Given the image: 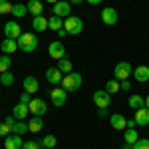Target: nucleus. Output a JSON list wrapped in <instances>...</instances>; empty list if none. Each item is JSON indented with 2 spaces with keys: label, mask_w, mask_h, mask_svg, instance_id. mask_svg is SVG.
Segmentation results:
<instances>
[{
  "label": "nucleus",
  "mask_w": 149,
  "mask_h": 149,
  "mask_svg": "<svg viewBox=\"0 0 149 149\" xmlns=\"http://www.w3.org/2000/svg\"><path fill=\"white\" fill-rule=\"evenodd\" d=\"M16 42H18V50H22L24 54H32L38 48V38L34 32H22V36Z\"/></svg>",
  "instance_id": "f257e3e1"
},
{
  "label": "nucleus",
  "mask_w": 149,
  "mask_h": 149,
  "mask_svg": "<svg viewBox=\"0 0 149 149\" xmlns=\"http://www.w3.org/2000/svg\"><path fill=\"white\" fill-rule=\"evenodd\" d=\"M81 81H84L81 74H78V72H70V74L64 76V80H62V88H64L66 92H76V90L81 88Z\"/></svg>",
  "instance_id": "f03ea898"
},
{
  "label": "nucleus",
  "mask_w": 149,
  "mask_h": 149,
  "mask_svg": "<svg viewBox=\"0 0 149 149\" xmlns=\"http://www.w3.org/2000/svg\"><path fill=\"white\" fill-rule=\"evenodd\" d=\"M64 28H66L68 36H78L84 30V20H81L80 16H68L64 20Z\"/></svg>",
  "instance_id": "7ed1b4c3"
},
{
  "label": "nucleus",
  "mask_w": 149,
  "mask_h": 149,
  "mask_svg": "<svg viewBox=\"0 0 149 149\" xmlns=\"http://www.w3.org/2000/svg\"><path fill=\"white\" fill-rule=\"evenodd\" d=\"M50 100H52V103H54V107H62V105H66L68 92H66L64 88H58V86H54V88L50 90Z\"/></svg>",
  "instance_id": "20e7f679"
},
{
  "label": "nucleus",
  "mask_w": 149,
  "mask_h": 149,
  "mask_svg": "<svg viewBox=\"0 0 149 149\" xmlns=\"http://www.w3.org/2000/svg\"><path fill=\"white\" fill-rule=\"evenodd\" d=\"M2 30H4V38L18 40V38L22 36V26L16 22V20H10V22H6L4 26H2Z\"/></svg>",
  "instance_id": "39448f33"
},
{
  "label": "nucleus",
  "mask_w": 149,
  "mask_h": 149,
  "mask_svg": "<svg viewBox=\"0 0 149 149\" xmlns=\"http://www.w3.org/2000/svg\"><path fill=\"white\" fill-rule=\"evenodd\" d=\"M48 54H50V58H54V60H62V58H66V46L62 44V40H54V42H50V44H48Z\"/></svg>",
  "instance_id": "423d86ee"
},
{
  "label": "nucleus",
  "mask_w": 149,
  "mask_h": 149,
  "mask_svg": "<svg viewBox=\"0 0 149 149\" xmlns=\"http://www.w3.org/2000/svg\"><path fill=\"white\" fill-rule=\"evenodd\" d=\"M131 64L129 62H117V66H115V70H113V76H115V80H119V81H123V80H127L129 76H131Z\"/></svg>",
  "instance_id": "0eeeda50"
},
{
  "label": "nucleus",
  "mask_w": 149,
  "mask_h": 149,
  "mask_svg": "<svg viewBox=\"0 0 149 149\" xmlns=\"http://www.w3.org/2000/svg\"><path fill=\"white\" fill-rule=\"evenodd\" d=\"M28 109H30V113L32 115H42L48 111V103L44 100H40V97H32V102L28 103Z\"/></svg>",
  "instance_id": "6e6552de"
},
{
  "label": "nucleus",
  "mask_w": 149,
  "mask_h": 149,
  "mask_svg": "<svg viewBox=\"0 0 149 149\" xmlns=\"http://www.w3.org/2000/svg\"><path fill=\"white\" fill-rule=\"evenodd\" d=\"M52 12H54V16L68 18V16H72V14H70V12H72V4H70L68 0H60V2H56V4L52 6Z\"/></svg>",
  "instance_id": "1a4fd4ad"
},
{
  "label": "nucleus",
  "mask_w": 149,
  "mask_h": 149,
  "mask_svg": "<svg viewBox=\"0 0 149 149\" xmlns=\"http://www.w3.org/2000/svg\"><path fill=\"white\" fill-rule=\"evenodd\" d=\"M93 103H95V107H109V103H111V93H107L105 90L93 92Z\"/></svg>",
  "instance_id": "9d476101"
},
{
  "label": "nucleus",
  "mask_w": 149,
  "mask_h": 149,
  "mask_svg": "<svg viewBox=\"0 0 149 149\" xmlns=\"http://www.w3.org/2000/svg\"><path fill=\"white\" fill-rule=\"evenodd\" d=\"M102 22L105 24V26H115V24H117V10L111 8V6L103 8L102 10Z\"/></svg>",
  "instance_id": "9b49d317"
},
{
  "label": "nucleus",
  "mask_w": 149,
  "mask_h": 149,
  "mask_svg": "<svg viewBox=\"0 0 149 149\" xmlns=\"http://www.w3.org/2000/svg\"><path fill=\"white\" fill-rule=\"evenodd\" d=\"M109 125L113 127V129H117V131H125V129H127V119H125V115H121V113H111V115H109Z\"/></svg>",
  "instance_id": "f8f14e48"
},
{
  "label": "nucleus",
  "mask_w": 149,
  "mask_h": 149,
  "mask_svg": "<svg viewBox=\"0 0 149 149\" xmlns=\"http://www.w3.org/2000/svg\"><path fill=\"white\" fill-rule=\"evenodd\" d=\"M24 141L22 135H16V133H10L4 137V149H22Z\"/></svg>",
  "instance_id": "ddd939ff"
},
{
  "label": "nucleus",
  "mask_w": 149,
  "mask_h": 149,
  "mask_svg": "<svg viewBox=\"0 0 149 149\" xmlns=\"http://www.w3.org/2000/svg\"><path fill=\"white\" fill-rule=\"evenodd\" d=\"M46 80L52 84V86H58V84H62V80H64V74L56 68H48L46 70Z\"/></svg>",
  "instance_id": "4468645a"
},
{
  "label": "nucleus",
  "mask_w": 149,
  "mask_h": 149,
  "mask_svg": "<svg viewBox=\"0 0 149 149\" xmlns=\"http://www.w3.org/2000/svg\"><path fill=\"white\" fill-rule=\"evenodd\" d=\"M22 88H24V92H28V93H36L40 90V81L36 80L34 76H26L22 81Z\"/></svg>",
  "instance_id": "2eb2a0df"
},
{
  "label": "nucleus",
  "mask_w": 149,
  "mask_h": 149,
  "mask_svg": "<svg viewBox=\"0 0 149 149\" xmlns=\"http://www.w3.org/2000/svg\"><path fill=\"white\" fill-rule=\"evenodd\" d=\"M28 113H30V109H28V105H26V103L18 102L14 107H12V115H14L18 121H24V119L28 117Z\"/></svg>",
  "instance_id": "dca6fc26"
},
{
  "label": "nucleus",
  "mask_w": 149,
  "mask_h": 149,
  "mask_svg": "<svg viewBox=\"0 0 149 149\" xmlns=\"http://www.w3.org/2000/svg\"><path fill=\"white\" fill-rule=\"evenodd\" d=\"M133 78H135V81H139V84L149 81V66H137V68L133 70Z\"/></svg>",
  "instance_id": "f3484780"
},
{
  "label": "nucleus",
  "mask_w": 149,
  "mask_h": 149,
  "mask_svg": "<svg viewBox=\"0 0 149 149\" xmlns=\"http://www.w3.org/2000/svg\"><path fill=\"white\" fill-rule=\"evenodd\" d=\"M135 123L137 125H149V109L147 107H141V109H135V115H133Z\"/></svg>",
  "instance_id": "a211bd4d"
},
{
  "label": "nucleus",
  "mask_w": 149,
  "mask_h": 149,
  "mask_svg": "<svg viewBox=\"0 0 149 149\" xmlns=\"http://www.w3.org/2000/svg\"><path fill=\"white\" fill-rule=\"evenodd\" d=\"M0 50H2V54H14L16 50H18V42L16 40H12V38H4L2 40V44H0Z\"/></svg>",
  "instance_id": "6ab92c4d"
},
{
  "label": "nucleus",
  "mask_w": 149,
  "mask_h": 149,
  "mask_svg": "<svg viewBox=\"0 0 149 149\" xmlns=\"http://www.w3.org/2000/svg\"><path fill=\"white\" fill-rule=\"evenodd\" d=\"M32 28H34L36 32H46L48 30V18L44 16V14L34 16V18H32Z\"/></svg>",
  "instance_id": "aec40b11"
},
{
  "label": "nucleus",
  "mask_w": 149,
  "mask_h": 149,
  "mask_svg": "<svg viewBox=\"0 0 149 149\" xmlns=\"http://www.w3.org/2000/svg\"><path fill=\"white\" fill-rule=\"evenodd\" d=\"M28 14H32V16H40L42 12H44V4H42V0H28Z\"/></svg>",
  "instance_id": "412c9836"
},
{
  "label": "nucleus",
  "mask_w": 149,
  "mask_h": 149,
  "mask_svg": "<svg viewBox=\"0 0 149 149\" xmlns=\"http://www.w3.org/2000/svg\"><path fill=\"white\" fill-rule=\"evenodd\" d=\"M28 129H30V133H40V131L44 129L42 117H40V115H32V119L28 121Z\"/></svg>",
  "instance_id": "4be33fe9"
},
{
  "label": "nucleus",
  "mask_w": 149,
  "mask_h": 149,
  "mask_svg": "<svg viewBox=\"0 0 149 149\" xmlns=\"http://www.w3.org/2000/svg\"><path fill=\"white\" fill-rule=\"evenodd\" d=\"M127 103H129L131 109H141V107H145V97L139 95V93H133V95H129Z\"/></svg>",
  "instance_id": "5701e85b"
},
{
  "label": "nucleus",
  "mask_w": 149,
  "mask_h": 149,
  "mask_svg": "<svg viewBox=\"0 0 149 149\" xmlns=\"http://www.w3.org/2000/svg\"><path fill=\"white\" fill-rule=\"evenodd\" d=\"M137 139H139V133H137L135 127H127L125 131H123V141H125V145H133Z\"/></svg>",
  "instance_id": "b1692460"
},
{
  "label": "nucleus",
  "mask_w": 149,
  "mask_h": 149,
  "mask_svg": "<svg viewBox=\"0 0 149 149\" xmlns=\"http://www.w3.org/2000/svg\"><path fill=\"white\" fill-rule=\"evenodd\" d=\"M64 28V20L60 18V16H50L48 18V30H54V32H58V30H62Z\"/></svg>",
  "instance_id": "393cba45"
},
{
  "label": "nucleus",
  "mask_w": 149,
  "mask_h": 149,
  "mask_svg": "<svg viewBox=\"0 0 149 149\" xmlns=\"http://www.w3.org/2000/svg\"><path fill=\"white\" fill-rule=\"evenodd\" d=\"M74 66H72V60L70 58H62V60H58V70L66 76V74H70V72H74Z\"/></svg>",
  "instance_id": "a878e982"
},
{
  "label": "nucleus",
  "mask_w": 149,
  "mask_h": 149,
  "mask_svg": "<svg viewBox=\"0 0 149 149\" xmlns=\"http://www.w3.org/2000/svg\"><path fill=\"white\" fill-rule=\"evenodd\" d=\"M105 92L107 93H117V92H121V84H119V80H107L105 81Z\"/></svg>",
  "instance_id": "bb28decb"
},
{
  "label": "nucleus",
  "mask_w": 149,
  "mask_h": 149,
  "mask_svg": "<svg viewBox=\"0 0 149 149\" xmlns=\"http://www.w3.org/2000/svg\"><path fill=\"white\" fill-rule=\"evenodd\" d=\"M30 129H28V123L26 121H18L16 119V123L12 125V133H16V135H24V133H28Z\"/></svg>",
  "instance_id": "cd10ccee"
},
{
  "label": "nucleus",
  "mask_w": 149,
  "mask_h": 149,
  "mask_svg": "<svg viewBox=\"0 0 149 149\" xmlns=\"http://www.w3.org/2000/svg\"><path fill=\"white\" fill-rule=\"evenodd\" d=\"M28 14V6L26 4H14V8H12V16L14 18H24Z\"/></svg>",
  "instance_id": "c85d7f7f"
},
{
  "label": "nucleus",
  "mask_w": 149,
  "mask_h": 149,
  "mask_svg": "<svg viewBox=\"0 0 149 149\" xmlns=\"http://www.w3.org/2000/svg\"><path fill=\"white\" fill-rule=\"evenodd\" d=\"M12 66V58L8 54H2L0 56V74H4V72H8Z\"/></svg>",
  "instance_id": "c756f323"
},
{
  "label": "nucleus",
  "mask_w": 149,
  "mask_h": 149,
  "mask_svg": "<svg viewBox=\"0 0 149 149\" xmlns=\"http://www.w3.org/2000/svg\"><path fill=\"white\" fill-rule=\"evenodd\" d=\"M56 143H58L56 135H46V137L40 141V145H42V147H48V149H54V147H56Z\"/></svg>",
  "instance_id": "7c9ffc66"
},
{
  "label": "nucleus",
  "mask_w": 149,
  "mask_h": 149,
  "mask_svg": "<svg viewBox=\"0 0 149 149\" xmlns=\"http://www.w3.org/2000/svg\"><path fill=\"white\" fill-rule=\"evenodd\" d=\"M0 84H2V86H12V84H14V74H12L10 70L4 72V74H0Z\"/></svg>",
  "instance_id": "2f4dec72"
},
{
  "label": "nucleus",
  "mask_w": 149,
  "mask_h": 149,
  "mask_svg": "<svg viewBox=\"0 0 149 149\" xmlns=\"http://www.w3.org/2000/svg\"><path fill=\"white\" fill-rule=\"evenodd\" d=\"M14 4H10L8 0H0V14H12Z\"/></svg>",
  "instance_id": "473e14b6"
},
{
  "label": "nucleus",
  "mask_w": 149,
  "mask_h": 149,
  "mask_svg": "<svg viewBox=\"0 0 149 149\" xmlns=\"http://www.w3.org/2000/svg\"><path fill=\"white\" fill-rule=\"evenodd\" d=\"M131 147L133 149H149V139H137Z\"/></svg>",
  "instance_id": "72a5a7b5"
},
{
  "label": "nucleus",
  "mask_w": 149,
  "mask_h": 149,
  "mask_svg": "<svg viewBox=\"0 0 149 149\" xmlns=\"http://www.w3.org/2000/svg\"><path fill=\"white\" fill-rule=\"evenodd\" d=\"M10 133H12V129L2 121V123H0V137H6V135H10Z\"/></svg>",
  "instance_id": "f704fd0d"
},
{
  "label": "nucleus",
  "mask_w": 149,
  "mask_h": 149,
  "mask_svg": "<svg viewBox=\"0 0 149 149\" xmlns=\"http://www.w3.org/2000/svg\"><path fill=\"white\" fill-rule=\"evenodd\" d=\"M22 149H40V143H36V141H32V139H28V141H24Z\"/></svg>",
  "instance_id": "c9c22d12"
},
{
  "label": "nucleus",
  "mask_w": 149,
  "mask_h": 149,
  "mask_svg": "<svg viewBox=\"0 0 149 149\" xmlns=\"http://www.w3.org/2000/svg\"><path fill=\"white\" fill-rule=\"evenodd\" d=\"M30 102H32V93H28V92L20 93V103H26V105H28Z\"/></svg>",
  "instance_id": "e433bc0d"
},
{
  "label": "nucleus",
  "mask_w": 149,
  "mask_h": 149,
  "mask_svg": "<svg viewBox=\"0 0 149 149\" xmlns=\"http://www.w3.org/2000/svg\"><path fill=\"white\" fill-rule=\"evenodd\" d=\"M121 84V90H125V92H129L131 90V84H129V80H123V81H119Z\"/></svg>",
  "instance_id": "4c0bfd02"
},
{
  "label": "nucleus",
  "mask_w": 149,
  "mask_h": 149,
  "mask_svg": "<svg viewBox=\"0 0 149 149\" xmlns=\"http://www.w3.org/2000/svg\"><path fill=\"white\" fill-rule=\"evenodd\" d=\"M97 115H100V117H107V107H97Z\"/></svg>",
  "instance_id": "58836bf2"
},
{
  "label": "nucleus",
  "mask_w": 149,
  "mask_h": 149,
  "mask_svg": "<svg viewBox=\"0 0 149 149\" xmlns=\"http://www.w3.org/2000/svg\"><path fill=\"white\" fill-rule=\"evenodd\" d=\"M56 34H58V38L62 40V38H66V36H68V32H66V28H62V30H58Z\"/></svg>",
  "instance_id": "ea45409f"
},
{
  "label": "nucleus",
  "mask_w": 149,
  "mask_h": 149,
  "mask_svg": "<svg viewBox=\"0 0 149 149\" xmlns=\"http://www.w3.org/2000/svg\"><path fill=\"white\" fill-rule=\"evenodd\" d=\"M88 4H92V6H95V4H102V0H86Z\"/></svg>",
  "instance_id": "a19ab883"
},
{
  "label": "nucleus",
  "mask_w": 149,
  "mask_h": 149,
  "mask_svg": "<svg viewBox=\"0 0 149 149\" xmlns=\"http://www.w3.org/2000/svg\"><path fill=\"white\" fill-rule=\"evenodd\" d=\"M137 123H135V119H127V127H135Z\"/></svg>",
  "instance_id": "79ce46f5"
},
{
  "label": "nucleus",
  "mask_w": 149,
  "mask_h": 149,
  "mask_svg": "<svg viewBox=\"0 0 149 149\" xmlns=\"http://www.w3.org/2000/svg\"><path fill=\"white\" fill-rule=\"evenodd\" d=\"M68 2L74 6V4H81V2H86V0H68Z\"/></svg>",
  "instance_id": "37998d69"
},
{
  "label": "nucleus",
  "mask_w": 149,
  "mask_h": 149,
  "mask_svg": "<svg viewBox=\"0 0 149 149\" xmlns=\"http://www.w3.org/2000/svg\"><path fill=\"white\" fill-rule=\"evenodd\" d=\"M145 107L149 109V93H147V97H145Z\"/></svg>",
  "instance_id": "c03bdc74"
},
{
  "label": "nucleus",
  "mask_w": 149,
  "mask_h": 149,
  "mask_svg": "<svg viewBox=\"0 0 149 149\" xmlns=\"http://www.w3.org/2000/svg\"><path fill=\"white\" fill-rule=\"evenodd\" d=\"M46 2H50V4H52V6H54V4H56V2H60V0H46Z\"/></svg>",
  "instance_id": "a18cd8bd"
},
{
  "label": "nucleus",
  "mask_w": 149,
  "mask_h": 149,
  "mask_svg": "<svg viewBox=\"0 0 149 149\" xmlns=\"http://www.w3.org/2000/svg\"><path fill=\"white\" fill-rule=\"evenodd\" d=\"M123 149H133V147H131V145H125V147H123Z\"/></svg>",
  "instance_id": "49530a36"
},
{
  "label": "nucleus",
  "mask_w": 149,
  "mask_h": 149,
  "mask_svg": "<svg viewBox=\"0 0 149 149\" xmlns=\"http://www.w3.org/2000/svg\"><path fill=\"white\" fill-rule=\"evenodd\" d=\"M40 149H48V147H40Z\"/></svg>",
  "instance_id": "de8ad7c7"
}]
</instances>
